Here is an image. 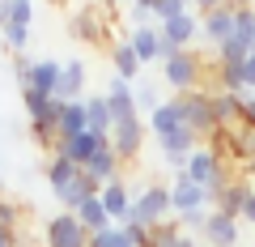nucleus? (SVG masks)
Here are the masks:
<instances>
[{
  "label": "nucleus",
  "instance_id": "f257e3e1",
  "mask_svg": "<svg viewBox=\"0 0 255 247\" xmlns=\"http://www.w3.org/2000/svg\"><path fill=\"white\" fill-rule=\"evenodd\" d=\"M204 73H209V64H204V55H196L191 47H183V51H174L170 60H162V77L170 90L179 94H191V90H200Z\"/></svg>",
  "mask_w": 255,
  "mask_h": 247
},
{
  "label": "nucleus",
  "instance_id": "f03ea898",
  "mask_svg": "<svg viewBox=\"0 0 255 247\" xmlns=\"http://www.w3.org/2000/svg\"><path fill=\"white\" fill-rule=\"evenodd\" d=\"M170 188L166 183H145L136 196H132V209H128V218L132 222H145V226H162V222H170Z\"/></svg>",
  "mask_w": 255,
  "mask_h": 247
},
{
  "label": "nucleus",
  "instance_id": "7ed1b4c3",
  "mask_svg": "<svg viewBox=\"0 0 255 247\" xmlns=\"http://www.w3.org/2000/svg\"><path fill=\"white\" fill-rule=\"evenodd\" d=\"M145 132H149V124L140 115H132V119H119V124H111V149H115V158L119 162H132V158H140V149H145Z\"/></svg>",
  "mask_w": 255,
  "mask_h": 247
},
{
  "label": "nucleus",
  "instance_id": "20e7f679",
  "mask_svg": "<svg viewBox=\"0 0 255 247\" xmlns=\"http://www.w3.org/2000/svg\"><path fill=\"white\" fill-rule=\"evenodd\" d=\"M183 102V124H187L196 137H213L217 132V119H213V94L209 90H191V94H179Z\"/></svg>",
  "mask_w": 255,
  "mask_h": 247
},
{
  "label": "nucleus",
  "instance_id": "39448f33",
  "mask_svg": "<svg viewBox=\"0 0 255 247\" xmlns=\"http://www.w3.org/2000/svg\"><path fill=\"white\" fill-rule=\"evenodd\" d=\"M43 247H90V230L73 213H55L43 226Z\"/></svg>",
  "mask_w": 255,
  "mask_h": 247
},
{
  "label": "nucleus",
  "instance_id": "423d86ee",
  "mask_svg": "<svg viewBox=\"0 0 255 247\" xmlns=\"http://www.w3.org/2000/svg\"><path fill=\"white\" fill-rule=\"evenodd\" d=\"M196 145H200V137L183 124V128H174V132H166V137H157V149H162V158H166V166H170L174 175L187 166V158L196 154Z\"/></svg>",
  "mask_w": 255,
  "mask_h": 247
},
{
  "label": "nucleus",
  "instance_id": "0eeeda50",
  "mask_svg": "<svg viewBox=\"0 0 255 247\" xmlns=\"http://www.w3.org/2000/svg\"><path fill=\"white\" fill-rule=\"evenodd\" d=\"M204 205H209V192H204L200 183H191L187 175H174V183H170V209L179 213V218H187V213H200Z\"/></svg>",
  "mask_w": 255,
  "mask_h": 247
},
{
  "label": "nucleus",
  "instance_id": "6e6552de",
  "mask_svg": "<svg viewBox=\"0 0 255 247\" xmlns=\"http://www.w3.org/2000/svg\"><path fill=\"white\" fill-rule=\"evenodd\" d=\"M200 239H204V247H238V239H243V226H238V218H226V213L209 209Z\"/></svg>",
  "mask_w": 255,
  "mask_h": 247
},
{
  "label": "nucleus",
  "instance_id": "1a4fd4ad",
  "mask_svg": "<svg viewBox=\"0 0 255 247\" xmlns=\"http://www.w3.org/2000/svg\"><path fill=\"white\" fill-rule=\"evenodd\" d=\"M115 17H107L102 9H94V4H85V9H77V17H73V34L81 38V43H90V47H102L107 43V26Z\"/></svg>",
  "mask_w": 255,
  "mask_h": 247
},
{
  "label": "nucleus",
  "instance_id": "9d476101",
  "mask_svg": "<svg viewBox=\"0 0 255 247\" xmlns=\"http://www.w3.org/2000/svg\"><path fill=\"white\" fill-rule=\"evenodd\" d=\"M102 145H107V137H98V132L85 128V132H77V137H68V141H55V154L68 158V162H77V166H85Z\"/></svg>",
  "mask_w": 255,
  "mask_h": 247
},
{
  "label": "nucleus",
  "instance_id": "9b49d317",
  "mask_svg": "<svg viewBox=\"0 0 255 247\" xmlns=\"http://www.w3.org/2000/svg\"><path fill=\"white\" fill-rule=\"evenodd\" d=\"M98 201H102V209H107L111 222H124L128 209H132V192H128V183H124V179L102 183V188H98Z\"/></svg>",
  "mask_w": 255,
  "mask_h": 247
},
{
  "label": "nucleus",
  "instance_id": "f8f14e48",
  "mask_svg": "<svg viewBox=\"0 0 255 247\" xmlns=\"http://www.w3.org/2000/svg\"><path fill=\"white\" fill-rule=\"evenodd\" d=\"M200 34L209 38L213 47L230 43V34H234V9H230V4H221V9L204 13V17H200Z\"/></svg>",
  "mask_w": 255,
  "mask_h": 247
},
{
  "label": "nucleus",
  "instance_id": "ddd939ff",
  "mask_svg": "<svg viewBox=\"0 0 255 247\" xmlns=\"http://www.w3.org/2000/svg\"><path fill=\"white\" fill-rule=\"evenodd\" d=\"M51 196H55V201L64 205V213H73V209H77L81 201H90V196H98V183H94V179H90L85 171H77L73 179L64 183L60 192H51Z\"/></svg>",
  "mask_w": 255,
  "mask_h": 247
},
{
  "label": "nucleus",
  "instance_id": "4468645a",
  "mask_svg": "<svg viewBox=\"0 0 255 247\" xmlns=\"http://www.w3.org/2000/svg\"><path fill=\"white\" fill-rule=\"evenodd\" d=\"M55 85H60V60H34L30 64V77H26V85L21 90H38V94H47V98H55Z\"/></svg>",
  "mask_w": 255,
  "mask_h": 247
},
{
  "label": "nucleus",
  "instance_id": "2eb2a0df",
  "mask_svg": "<svg viewBox=\"0 0 255 247\" xmlns=\"http://www.w3.org/2000/svg\"><path fill=\"white\" fill-rule=\"evenodd\" d=\"M119 166H124V162L115 158V149H111V141H107V145H102L98 154H94L90 162L81 166V171H85V175H90V179L102 188V183H111V179H124V175H119Z\"/></svg>",
  "mask_w": 255,
  "mask_h": 247
},
{
  "label": "nucleus",
  "instance_id": "dca6fc26",
  "mask_svg": "<svg viewBox=\"0 0 255 247\" xmlns=\"http://www.w3.org/2000/svg\"><path fill=\"white\" fill-rule=\"evenodd\" d=\"M247 192H251V183L247 179H230L217 196H213V209L226 213V218H243V205H247Z\"/></svg>",
  "mask_w": 255,
  "mask_h": 247
},
{
  "label": "nucleus",
  "instance_id": "f3484780",
  "mask_svg": "<svg viewBox=\"0 0 255 247\" xmlns=\"http://www.w3.org/2000/svg\"><path fill=\"white\" fill-rule=\"evenodd\" d=\"M55 98H60V102L85 98V64H81V60L60 64V85H55Z\"/></svg>",
  "mask_w": 255,
  "mask_h": 247
},
{
  "label": "nucleus",
  "instance_id": "a211bd4d",
  "mask_svg": "<svg viewBox=\"0 0 255 247\" xmlns=\"http://www.w3.org/2000/svg\"><path fill=\"white\" fill-rule=\"evenodd\" d=\"M213 119H217V132H221V128H234V124H243V94L213 90Z\"/></svg>",
  "mask_w": 255,
  "mask_h": 247
},
{
  "label": "nucleus",
  "instance_id": "6ab92c4d",
  "mask_svg": "<svg viewBox=\"0 0 255 247\" xmlns=\"http://www.w3.org/2000/svg\"><path fill=\"white\" fill-rule=\"evenodd\" d=\"M140 68H145V64L136 60V51H132L128 38H124V43H111V73H115L119 81H136Z\"/></svg>",
  "mask_w": 255,
  "mask_h": 247
},
{
  "label": "nucleus",
  "instance_id": "aec40b11",
  "mask_svg": "<svg viewBox=\"0 0 255 247\" xmlns=\"http://www.w3.org/2000/svg\"><path fill=\"white\" fill-rule=\"evenodd\" d=\"M174 128H183V102H179V94L166 98L162 107L149 115V132H153V137H166V132H174Z\"/></svg>",
  "mask_w": 255,
  "mask_h": 247
},
{
  "label": "nucleus",
  "instance_id": "412c9836",
  "mask_svg": "<svg viewBox=\"0 0 255 247\" xmlns=\"http://www.w3.org/2000/svg\"><path fill=\"white\" fill-rule=\"evenodd\" d=\"M128 43H132V51H136L140 64H149V60H157V43H162V30H157L153 21H145V26H136L132 34H128Z\"/></svg>",
  "mask_w": 255,
  "mask_h": 247
},
{
  "label": "nucleus",
  "instance_id": "4be33fe9",
  "mask_svg": "<svg viewBox=\"0 0 255 247\" xmlns=\"http://www.w3.org/2000/svg\"><path fill=\"white\" fill-rule=\"evenodd\" d=\"M157 30H162V38H170L174 47H187L191 38L200 34V17H196V13H179L174 21H162Z\"/></svg>",
  "mask_w": 255,
  "mask_h": 247
},
{
  "label": "nucleus",
  "instance_id": "5701e85b",
  "mask_svg": "<svg viewBox=\"0 0 255 247\" xmlns=\"http://www.w3.org/2000/svg\"><path fill=\"white\" fill-rule=\"evenodd\" d=\"M55 132H60V141L85 132V98H73V102H64V107H60V124H55Z\"/></svg>",
  "mask_w": 255,
  "mask_h": 247
},
{
  "label": "nucleus",
  "instance_id": "b1692460",
  "mask_svg": "<svg viewBox=\"0 0 255 247\" xmlns=\"http://www.w3.org/2000/svg\"><path fill=\"white\" fill-rule=\"evenodd\" d=\"M30 21H34V0H0V30L4 26L30 30Z\"/></svg>",
  "mask_w": 255,
  "mask_h": 247
},
{
  "label": "nucleus",
  "instance_id": "393cba45",
  "mask_svg": "<svg viewBox=\"0 0 255 247\" xmlns=\"http://www.w3.org/2000/svg\"><path fill=\"white\" fill-rule=\"evenodd\" d=\"M149 247H200V243H196V235H187L179 222H162V226H153Z\"/></svg>",
  "mask_w": 255,
  "mask_h": 247
},
{
  "label": "nucleus",
  "instance_id": "a878e982",
  "mask_svg": "<svg viewBox=\"0 0 255 247\" xmlns=\"http://www.w3.org/2000/svg\"><path fill=\"white\" fill-rule=\"evenodd\" d=\"M85 128L98 132V137H111V107L102 94H90L85 98Z\"/></svg>",
  "mask_w": 255,
  "mask_h": 247
},
{
  "label": "nucleus",
  "instance_id": "bb28decb",
  "mask_svg": "<svg viewBox=\"0 0 255 247\" xmlns=\"http://www.w3.org/2000/svg\"><path fill=\"white\" fill-rule=\"evenodd\" d=\"M73 218L81 222V226L90 230V235H94V230H107V226H115V222L107 218V209H102V201H98V196H90V201H81V205L73 209Z\"/></svg>",
  "mask_w": 255,
  "mask_h": 247
},
{
  "label": "nucleus",
  "instance_id": "cd10ccee",
  "mask_svg": "<svg viewBox=\"0 0 255 247\" xmlns=\"http://www.w3.org/2000/svg\"><path fill=\"white\" fill-rule=\"evenodd\" d=\"M81 171L77 162H68V158H60V154H51V162H47V183H51V192H60L64 183L73 179V175Z\"/></svg>",
  "mask_w": 255,
  "mask_h": 247
},
{
  "label": "nucleus",
  "instance_id": "c85d7f7f",
  "mask_svg": "<svg viewBox=\"0 0 255 247\" xmlns=\"http://www.w3.org/2000/svg\"><path fill=\"white\" fill-rule=\"evenodd\" d=\"M115 226L128 235V243H132V247H149V239H153V226H145V222H132V218H124V222H115Z\"/></svg>",
  "mask_w": 255,
  "mask_h": 247
},
{
  "label": "nucleus",
  "instance_id": "c756f323",
  "mask_svg": "<svg viewBox=\"0 0 255 247\" xmlns=\"http://www.w3.org/2000/svg\"><path fill=\"white\" fill-rule=\"evenodd\" d=\"M132 98H136V111H149V115L162 107V98H157V90H153L149 81H145V85H136V90H132Z\"/></svg>",
  "mask_w": 255,
  "mask_h": 247
},
{
  "label": "nucleus",
  "instance_id": "7c9ffc66",
  "mask_svg": "<svg viewBox=\"0 0 255 247\" xmlns=\"http://www.w3.org/2000/svg\"><path fill=\"white\" fill-rule=\"evenodd\" d=\"M179 13H187V4H179V0H162L153 17H157V26H162V21H174Z\"/></svg>",
  "mask_w": 255,
  "mask_h": 247
},
{
  "label": "nucleus",
  "instance_id": "2f4dec72",
  "mask_svg": "<svg viewBox=\"0 0 255 247\" xmlns=\"http://www.w3.org/2000/svg\"><path fill=\"white\" fill-rule=\"evenodd\" d=\"M132 4H136V13H140V26H145V21L157 13V4H162V0H132Z\"/></svg>",
  "mask_w": 255,
  "mask_h": 247
},
{
  "label": "nucleus",
  "instance_id": "473e14b6",
  "mask_svg": "<svg viewBox=\"0 0 255 247\" xmlns=\"http://www.w3.org/2000/svg\"><path fill=\"white\" fill-rule=\"evenodd\" d=\"M13 222H17V209H13V205L4 201V205H0V226H4V230H17Z\"/></svg>",
  "mask_w": 255,
  "mask_h": 247
},
{
  "label": "nucleus",
  "instance_id": "72a5a7b5",
  "mask_svg": "<svg viewBox=\"0 0 255 247\" xmlns=\"http://www.w3.org/2000/svg\"><path fill=\"white\" fill-rule=\"evenodd\" d=\"M243 124L255 128V94H243Z\"/></svg>",
  "mask_w": 255,
  "mask_h": 247
},
{
  "label": "nucleus",
  "instance_id": "f704fd0d",
  "mask_svg": "<svg viewBox=\"0 0 255 247\" xmlns=\"http://www.w3.org/2000/svg\"><path fill=\"white\" fill-rule=\"evenodd\" d=\"M238 222H247V226H255V188L247 192V205H243V218Z\"/></svg>",
  "mask_w": 255,
  "mask_h": 247
},
{
  "label": "nucleus",
  "instance_id": "c9c22d12",
  "mask_svg": "<svg viewBox=\"0 0 255 247\" xmlns=\"http://www.w3.org/2000/svg\"><path fill=\"white\" fill-rule=\"evenodd\" d=\"M221 4H230V0H191V9H200V17L213 13V9H221Z\"/></svg>",
  "mask_w": 255,
  "mask_h": 247
},
{
  "label": "nucleus",
  "instance_id": "e433bc0d",
  "mask_svg": "<svg viewBox=\"0 0 255 247\" xmlns=\"http://www.w3.org/2000/svg\"><path fill=\"white\" fill-rule=\"evenodd\" d=\"M30 64H34L30 55H17V85H26V77H30Z\"/></svg>",
  "mask_w": 255,
  "mask_h": 247
},
{
  "label": "nucleus",
  "instance_id": "4c0bfd02",
  "mask_svg": "<svg viewBox=\"0 0 255 247\" xmlns=\"http://www.w3.org/2000/svg\"><path fill=\"white\" fill-rule=\"evenodd\" d=\"M243 73H247V90H255V51L247 55V64H243Z\"/></svg>",
  "mask_w": 255,
  "mask_h": 247
},
{
  "label": "nucleus",
  "instance_id": "58836bf2",
  "mask_svg": "<svg viewBox=\"0 0 255 247\" xmlns=\"http://www.w3.org/2000/svg\"><path fill=\"white\" fill-rule=\"evenodd\" d=\"M0 247H17V230H4V226H0Z\"/></svg>",
  "mask_w": 255,
  "mask_h": 247
},
{
  "label": "nucleus",
  "instance_id": "ea45409f",
  "mask_svg": "<svg viewBox=\"0 0 255 247\" xmlns=\"http://www.w3.org/2000/svg\"><path fill=\"white\" fill-rule=\"evenodd\" d=\"M243 179L255 188V158H251V162H243Z\"/></svg>",
  "mask_w": 255,
  "mask_h": 247
},
{
  "label": "nucleus",
  "instance_id": "a19ab883",
  "mask_svg": "<svg viewBox=\"0 0 255 247\" xmlns=\"http://www.w3.org/2000/svg\"><path fill=\"white\" fill-rule=\"evenodd\" d=\"M179 4H191V0H179Z\"/></svg>",
  "mask_w": 255,
  "mask_h": 247
},
{
  "label": "nucleus",
  "instance_id": "79ce46f5",
  "mask_svg": "<svg viewBox=\"0 0 255 247\" xmlns=\"http://www.w3.org/2000/svg\"><path fill=\"white\" fill-rule=\"evenodd\" d=\"M0 205H4V192H0Z\"/></svg>",
  "mask_w": 255,
  "mask_h": 247
}]
</instances>
